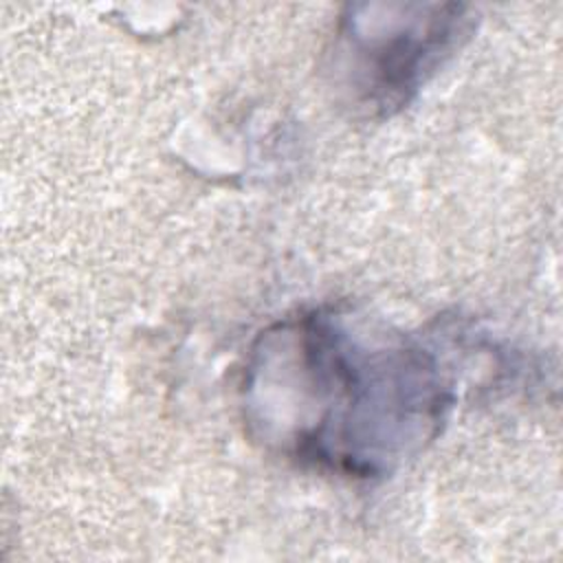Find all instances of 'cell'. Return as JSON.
Masks as SVG:
<instances>
[{
    "instance_id": "obj_1",
    "label": "cell",
    "mask_w": 563,
    "mask_h": 563,
    "mask_svg": "<svg viewBox=\"0 0 563 563\" xmlns=\"http://www.w3.org/2000/svg\"><path fill=\"white\" fill-rule=\"evenodd\" d=\"M255 424L286 453L374 477L431 440L451 389L418 345L354 341L328 312L288 319L260 339L251 363Z\"/></svg>"
},
{
    "instance_id": "obj_2",
    "label": "cell",
    "mask_w": 563,
    "mask_h": 563,
    "mask_svg": "<svg viewBox=\"0 0 563 563\" xmlns=\"http://www.w3.org/2000/svg\"><path fill=\"white\" fill-rule=\"evenodd\" d=\"M387 15H356L341 24L339 62L358 103L380 112L400 108L466 37L464 4H391Z\"/></svg>"
}]
</instances>
